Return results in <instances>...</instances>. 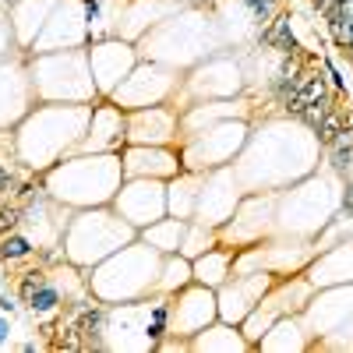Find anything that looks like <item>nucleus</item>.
Wrapping results in <instances>:
<instances>
[{"mask_svg": "<svg viewBox=\"0 0 353 353\" xmlns=\"http://www.w3.org/2000/svg\"><path fill=\"white\" fill-rule=\"evenodd\" d=\"M241 4H244L258 21H269V18L276 14V0H241Z\"/></svg>", "mask_w": 353, "mask_h": 353, "instance_id": "nucleus-9", "label": "nucleus"}, {"mask_svg": "<svg viewBox=\"0 0 353 353\" xmlns=\"http://www.w3.org/2000/svg\"><path fill=\"white\" fill-rule=\"evenodd\" d=\"M339 128H343L339 113H332V110H329V113H325V117H321V121L314 124V131H318V141H321V145H329V141L339 134Z\"/></svg>", "mask_w": 353, "mask_h": 353, "instance_id": "nucleus-8", "label": "nucleus"}, {"mask_svg": "<svg viewBox=\"0 0 353 353\" xmlns=\"http://www.w3.org/2000/svg\"><path fill=\"white\" fill-rule=\"evenodd\" d=\"M226 269H230V254H226V251H205V254L191 265L194 279L212 283V286H219V283L226 279Z\"/></svg>", "mask_w": 353, "mask_h": 353, "instance_id": "nucleus-3", "label": "nucleus"}, {"mask_svg": "<svg viewBox=\"0 0 353 353\" xmlns=\"http://www.w3.org/2000/svg\"><path fill=\"white\" fill-rule=\"evenodd\" d=\"M343 219H353V176H346V191H343Z\"/></svg>", "mask_w": 353, "mask_h": 353, "instance_id": "nucleus-11", "label": "nucleus"}, {"mask_svg": "<svg viewBox=\"0 0 353 353\" xmlns=\"http://www.w3.org/2000/svg\"><path fill=\"white\" fill-rule=\"evenodd\" d=\"M18 223H21V209H18V205H0V237L11 233Z\"/></svg>", "mask_w": 353, "mask_h": 353, "instance_id": "nucleus-10", "label": "nucleus"}, {"mask_svg": "<svg viewBox=\"0 0 353 353\" xmlns=\"http://www.w3.org/2000/svg\"><path fill=\"white\" fill-rule=\"evenodd\" d=\"M170 332V301H152L149 314H145V343L156 346Z\"/></svg>", "mask_w": 353, "mask_h": 353, "instance_id": "nucleus-4", "label": "nucleus"}, {"mask_svg": "<svg viewBox=\"0 0 353 353\" xmlns=\"http://www.w3.org/2000/svg\"><path fill=\"white\" fill-rule=\"evenodd\" d=\"M212 293L209 290H184L176 307H170V332L176 336H194L201 329V321L212 318Z\"/></svg>", "mask_w": 353, "mask_h": 353, "instance_id": "nucleus-1", "label": "nucleus"}, {"mask_svg": "<svg viewBox=\"0 0 353 353\" xmlns=\"http://www.w3.org/2000/svg\"><path fill=\"white\" fill-rule=\"evenodd\" d=\"M184 233H188V226H184L181 219H170V223L149 230V241H152V248H159V251H181Z\"/></svg>", "mask_w": 353, "mask_h": 353, "instance_id": "nucleus-5", "label": "nucleus"}, {"mask_svg": "<svg viewBox=\"0 0 353 353\" xmlns=\"http://www.w3.org/2000/svg\"><path fill=\"white\" fill-rule=\"evenodd\" d=\"M269 46L283 50V53H293L297 50V43H293V32H290V18H276L272 28H265V36H261Z\"/></svg>", "mask_w": 353, "mask_h": 353, "instance_id": "nucleus-7", "label": "nucleus"}, {"mask_svg": "<svg viewBox=\"0 0 353 353\" xmlns=\"http://www.w3.org/2000/svg\"><path fill=\"white\" fill-rule=\"evenodd\" d=\"M8 339H11V321H8V318H0V350L8 346Z\"/></svg>", "mask_w": 353, "mask_h": 353, "instance_id": "nucleus-13", "label": "nucleus"}, {"mask_svg": "<svg viewBox=\"0 0 353 353\" xmlns=\"http://www.w3.org/2000/svg\"><path fill=\"white\" fill-rule=\"evenodd\" d=\"M36 254V244L25 237V233H4L0 237V258L4 261H25V258H32Z\"/></svg>", "mask_w": 353, "mask_h": 353, "instance_id": "nucleus-6", "label": "nucleus"}, {"mask_svg": "<svg viewBox=\"0 0 353 353\" xmlns=\"http://www.w3.org/2000/svg\"><path fill=\"white\" fill-rule=\"evenodd\" d=\"M0 311H8V314H14V311H18V301H14V297H8L4 290H0Z\"/></svg>", "mask_w": 353, "mask_h": 353, "instance_id": "nucleus-12", "label": "nucleus"}, {"mask_svg": "<svg viewBox=\"0 0 353 353\" xmlns=\"http://www.w3.org/2000/svg\"><path fill=\"white\" fill-rule=\"evenodd\" d=\"M21 304L32 311L36 318H50L53 311H61L64 293H61V286H57L53 279H46L39 272H28L21 279Z\"/></svg>", "mask_w": 353, "mask_h": 353, "instance_id": "nucleus-2", "label": "nucleus"}]
</instances>
